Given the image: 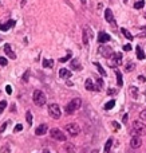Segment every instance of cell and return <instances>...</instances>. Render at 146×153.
<instances>
[{
    "mask_svg": "<svg viewBox=\"0 0 146 153\" xmlns=\"http://www.w3.org/2000/svg\"><path fill=\"white\" fill-rule=\"evenodd\" d=\"M80 106H82V99L80 98H74V99H71L67 105H66V113L67 114H72V113H75L78 109H80Z\"/></svg>",
    "mask_w": 146,
    "mask_h": 153,
    "instance_id": "obj_1",
    "label": "cell"
},
{
    "mask_svg": "<svg viewBox=\"0 0 146 153\" xmlns=\"http://www.w3.org/2000/svg\"><path fill=\"white\" fill-rule=\"evenodd\" d=\"M32 101L36 105V106H43L47 101V98H46V94L40 90H35L34 94H32Z\"/></svg>",
    "mask_w": 146,
    "mask_h": 153,
    "instance_id": "obj_2",
    "label": "cell"
},
{
    "mask_svg": "<svg viewBox=\"0 0 146 153\" xmlns=\"http://www.w3.org/2000/svg\"><path fill=\"white\" fill-rule=\"evenodd\" d=\"M133 133H134V136H143V134H146V125L142 121H134Z\"/></svg>",
    "mask_w": 146,
    "mask_h": 153,
    "instance_id": "obj_3",
    "label": "cell"
},
{
    "mask_svg": "<svg viewBox=\"0 0 146 153\" xmlns=\"http://www.w3.org/2000/svg\"><path fill=\"white\" fill-rule=\"evenodd\" d=\"M48 113H50V116L52 117V118L59 120V118H60V114H62L59 105H58V103H51V105H48Z\"/></svg>",
    "mask_w": 146,
    "mask_h": 153,
    "instance_id": "obj_4",
    "label": "cell"
},
{
    "mask_svg": "<svg viewBox=\"0 0 146 153\" xmlns=\"http://www.w3.org/2000/svg\"><path fill=\"white\" fill-rule=\"evenodd\" d=\"M65 129L67 130V133H68L71 137H75V136H78V134L80 133V128H79V125H78V123H74V122L67 123V125L65 126Z\"/></svg>",
    "mask_w": 146,
    "mask_h": 153,
    "instance_id": "obj_5",
    "label": "cell"
},
{
    "mask_svg": "<svg viewBox=\"0 0 146 153\" xmlns=\"http://www.w3.org/2000/svg\"><path fill=\"white\" fill-rule=\"evenodd\" d=\"M50 134H51V137L54 138V140H56V141H66L65 133H63L60 129H58V128L51 129V130H50Z\"/></svg>",
    "mask_w": 146,
    "mask_h": 153,
    "instance_id": "obj_6",
    "label": "cell"
},
{
    "mask_svg": "<svg viewBox=\"0 0 146 153\" xmlns=\"http://www.w3.org/2000/svg\"><path fill=\"white\" fill-rule=\"evenodd\" d=\"M98 52H99V54H101L102 56H105V58L113 56V50H111V47L105 46V44H102L101 47H99V49H98Z\"/></svg>",
    "mask_w": 146,
    "mask_h": 153,
    "instance_id": "obj_7",
    "label": "cell"
},
{
    "mask_svg": "<svg viewBox=\"0 0 146 153\" xmlns=\"http://www.w3.org/2000/svg\"><path fill=\"white\" fill-rule=\"evenodd\" d=\"M91 36V30L87 26L83 27V32H82V39H83V44L85 46H89V39Z\"/></svg>",
    "mask_w": 146,
    "mask_h": 153,
    "instance_id": "obj_8",
    "label": "cell"
},
{
    "mask_svg": "<svg viewBox=\"0 0 146 153\" xmlns=\"http://www.w3.org/2000/svg\"><path fill=\"white\" fill-rule=\"evenodd\" d=\"M105 19H106L109 23H111V26H113V28H115L117 26H115V20H114V16H113V11L110 9V8H107L106 11H105Z\"/></svg>",
    "mask_w": 146,
    "mask_h": 153,
    "instance_id": "obj_9",
    "label": "cell"
},
{
    "mask_svg": "<svg viewBox=\"0 0 146 153\" xmlns=\"http://www.w3.org/2000/svg\"><path fill=\"white\" fill-rule=\"evenodd\" d=\"M141 145H142L141 137H139V136H133V137H131V140H130V146H131V148L137 149V148H139Z\"/></svg>",
    "mask_w": 146,
    "mask_h": 153,
    "instance_id": "obj_10",
    "label": "cell"
},
{
    "mask_svg": "<svg viewBox=\"0 0 146 153\" xmlns=\"http://www.w3.org/2000/svg\"><path fill=\"white\" fill-rule=\"evenodd\" d=\"M122 63V54H114L111 56V67H117V66H119V64Z\"/></svg>",
    "mask_w": 146,
    "mask_h": 153,
    "instance_id": "obj_11",
    "label": "cell"
},
{
    "mask_svg": "<svg viewBox=\"0 0 146 153\" xmlns=\"http://www.w3.org/2000/svg\"><path fill=\"white\" fill-rule=\"evenodd\" d=\"M110 35L109 34H106V32H99V35H98V42L101 43V44H105V43H107V42H110Z\"/></svg>",
    "mask_w": 146,
    "mask_h": 153,
    "instance_id": "obj_12",
    "label": "cell"
},
{
    "mask_svg": "<svg viewBox=\"0 0 146 153\" xmlns=\"http://www.w3.org/2000/svg\"><path fill=\"white\" fill-rule=\"evenodd\" d=\"M47 130H48L47 125H46V123H42V125H39L36 129H35V134H36V136H43V134L47 133Z\"/></svg>",
    "mask_w": 146,
    "mask_h": 153,
    "instance_id": "obj_13",
    "label": "cell"
},
{
    "mask_svg": "<svg viewBox=\"0 0 146 153\" xmlns=\"http://www.w3.org/2000/svg\"><path fill=\"white\" fill-rule=\"evenodd\" d=\"M4 52H5V55H7L8 58H11V59H16V55H15V52L12 51V49H11V46L7 43V44H4Z\"/></svg>",
    "mask_w": 146,
    "mask_h": 153,
    "instance_id": "obj_14",
    "label": "cell"
},
{
    "mask_svg": "<svg viewBox=\"0 0 146 153\" xmlns=\"http://www.w3.org/2000/svg\"><path fill=\"white\" fill-rule=\"evenodd\" d=\"M85 87H86V90H89V91H98V87L92 83V81L89 78V79H86V82H85Z\"/></svg>",
    "mask_w": 146,
    "mask_h": 153,
    "instance_id": "obj_15",
    "label": "cell"
},
{
    "mask_svg": "<svg viewBox=\"0 0 146 153\" xmlns=\"http://www.w3.org/2000/svg\"><path fill=\"white\" fill-rule=\"evenodd\" d=\"M15 26V20H8L7 23H0V30L3 31H8L11 27Z\"/></svg>",
    "mask_w": 146,
    "mask_h": 153,
    "instance_id": "obj_16",
    "label": "cell"
},
{
    "mask_svg": "<svg viewBox=\"0 0 146 153\" xmlns=\"http://www.w3.org/2000/svg\"><path fill=\"white\" fill-rule=\"evenodd\" d=\"M59 76L63 78V79H68L70 76H71V71L67 70V69H60L59 70Z\"/></svg>",
    "mask_w": 146,
    "mask_h": 153,
    "instance_id": "obj_17",
    "label": "cell"
},
{
    "mask_svg": "<svg viewBox=\"0 0 146 153\" xmlns=\"http://www.w3.org/2000/svg\"><path fill=\"white\" fill-rule=\"evenodd\" d=\"M65 150L67 153H77V148H75L74 144H71V142H66L65 144Z\"/></svg>",
    "mask_w": 146,
    "mask_h": 153,
    "instance_id": "obj_18",
    "label": "cell"
},
{
    "mask_svg": "<svg viewBox=\"0 0 146 153\" xmlns=\"http://www.w3.org/2000/svg\"><path fill=\"white\" fill-rule=\"evenodd\" d=\"M70 67H71L72 70H80L82 69V66H80V63H79L78 59H72L71 63H70Z\"/></svg>",
    "mask_w": 146,
    "mask_h": 153,
    "instance_id": "obj_19",
    "label": "cell"
},
{
    "mask_svg": "<svg viewBox=\"0 0 146 153\" xmlns=\"http://www.w3.org/2000/svg\"><path fill=\"white\" fill-rule=\"evenodd\" d=\"M135 51H137V58L139 61H142V59H145V52H143V50L141 49V46H137V49H135Z\"/></svg>",
    "mask_w": 146,
    "mask_h": 153,
    "instance_id": "obj_20",
    "label": "cell"
},
{
    "mask_svg": "<svg viewBox=\"0 0 146 153\" xmlns=\"http://www.w3.org/2000/svg\"><path fill=\"white\" fill-rule=\"evenodd\" d=\"M115 76H117V83H118V86H122L123 85V79H122V74L119 70L115 69Z\"/></svg>",
    "mask_w": 146,
    "mask_h": 153,
    "instance_id": "obj_21",
    "label": "cell"
},
{
    "mask_svg": "<svg viewBox=\"0 0 146 153\" xmlns=\"http://www.w3.org/2000/svg\"><path fill=\"white\" fill-rule=\"evenodd\" d=\"M111 146H113V138H109L106 141V145H105V153H109L110 149H111Z\"/></svg>",
    "mask_w": 146,
    "mask_h": 153,
    "instance_id": "obj_22",
    "label": "cell"
},
{
    "mask_svg": "<svg viewBox=\"0 0 146 153\" xmlns=\"http://www.w3.org/2000/svg\"><path fill=\"white\" fill-rule=\"evenodd\" d=\"M121 32L123 34V36L126 38V39H129V40H133V35L126 30V28H121Z\"/></svg>",
    "mask_w": 146,
    "mask_h": 153,
    "instance_id": "obj_23",
    "label": "cell"
},
{
    "mask_svg": "<svg viewBox=\"0 0 146 153\" xmlns=\"http://www.w3.org/2000/svg\"><path fill=\"white\" fill-rule=\"evenodd\" d=\"M43 66L47 67V69H52V67H54V61H51V59H44V61H43Z\"/></svg>",
    "mask_w": 146,
    "mask_h": 153,
    "instance_id": "obj_24",
    "label": "cell"
},
{
    "mask_svg": "<svg viewBox=\"0 0 146 153\" xmlns=\"http://www.w3.org/2000/svg\"><path fill=\"white\" fill-rule=\"evenodd\" d=\"M143 5H145V0H138L137 3H134V8L141 9V8H143Z\"/></svg>",
    "mask_w": 146,
    "mask_h": 153,
    "instance_id": "obj_25",
    "label": "cell"
},
{
    "mask_svg": "<svg viewBox=\"0 0 146 153\" xmlns=\"http://www.w3.org/2000/svg\"><path fill=\"white\" fill-rule=\"evenodd\" d=\"M114 106H115V101L111 99V101H109L106 105H105V110H110V109H113Z\"/></svg>",
    "mask_w": 146,
    "mask_h": 153,
    "instance_id": "obj_26",
    "label": "cell"
},
{
    "mask_svg": "<svg viewBox=\"0 0 146 153\" xmlns=\"http://www.w3.org/2000/svg\"><path fill=\"white\" fill-rule=\"evenodd\" d=\"M26 120H27V123L28 125H32V114H31V111H27L26 113Z\"/></svg>",
    "mask_w": 146,
    "mask_h": 153,
    "instance_id": "obj_27",
    "label": "cell"
},
{
    "mask_svg": "<svg viewBox=\"0 0 146 153\" xmlns=\"http://www.w3.org/2000/svg\"><path fill=\"white\" fill-rule=\"evenodd\" d=\"M95 66H97V69H98L99 74H101L102 76H106V71H105V69L101 66V64H99V63H95Z\"/></svg>",
    "mask_w": 146,
    "mask_h": 153,
    "instance_id": "obj_28",
    "label": "cell"
},
{
    "mask_svg": "<svg viewBox=\"0 0 146 153\" xmlns=\"http://www.w3.org/2000/svg\"><path fill=\"white\" fill-rule=\"evenodd\" d=\"M130 94L133 95V98H137V97H138V90H137V87L131 86V89H130Z\"/></svg>",
    "mask_w": 146,
    "mask_h": 153,
    "instance_id": "obj_29",
    "label": "cell"
},
{
    "mask_svg": "<svg viewBox=\"0 0 146 153\" xmlns=\"http://www.w3.org/2000/svg\"><path fill=\"white\" fill-rule=\"evenodd\" d=\"M5 108H7V101H4V99H3V101H0V114L3 113V110Z\"/></svg>",
    "mask_w": 146,
    "mask_h": 153,
    "instance_id": "obj_30",
    "label": "cell"
},
{
    "mask_svg": "<svg viewBox=\"0 0 146 153\" xmlns=\"http://www.w3.org/2000/svg\"><path fill=\"white\" fill-rule=\"evenodd\" d=\"M70 59H71V54H67L66 56L60 58V59H59V62H60V63H65V62H67V61H70Z\"/></svg>",
    "mask_w": 146,
    "mask_h": 153,
    "instance_id": "obj_31",
    "label": "cell"
},
{
    "mask_svg": "<svg viewBox=\"0 0 146 153\" xmlns=\"http://www.w3.org/2000/svg\"><path fill=\"white\" fill-rule=\"evenodd\" d=\"M134 66H135V64H134V63L129 62V63H127V64H126V67H125V70H126V71H131V70L134 69Z\"/></svg>",
    "mask_w": 146,
    "mask_h": 153,
    "instance_id": "obj_32",
    "label": "cell"
},
{
    "mask_svg": "<svg viewBox=\"0 0 146 153\" xmlns=\"http://www.w3.org/2000/svg\"><path fill=\"white\" fill-rule=\"evenodd\" d=\"M7 63H8L7 58H4V56H0V66H7Z\"/></svg>",
    "mask_w": 146,
    "mask_h": 153,
    "instance_id": "obj_33",
    "label": "cell"
},
{
    "mask_svg": "<svg viewBox=\"0 0 146 153\" xmlns=\"http://www.w3.org/2000/svg\"><path fill=\"white\" fill-rule=\"evenodd\" d=\"M28 75H30V71L27 70V71H26L24 74H23V78H22V81H23V82H27V81H28Z\"/></svg>",
    "mask_w": 146,
    "mask_h": 153,
    "instance_id": "obj_34",
    "label": "cell"
},
{
    "mask_svg": "<svg viewBox=\"0 0 146 153\" xmlns=\"http://www.w3.org/2000/svg\"><path fill=\"white\" fill-rule=\"evenodd\" d=\"M139 118H141V120H145V121H146V109H145V110H142L141 113H139Z\"/></svg>",
    "mask_w": 146,
    "mask_h": 153,
    "instance_id": "obj_35",
    "label": "cell"
},
{
    "mask_svg": "<svg viewBox=\"0 0 146 153\" xmlns=\"http://www.w3.org/2000/svg\"><path fill=\"white\" fill-rule=\"evenodd\" d=\"M22 129H23V126L20 125V123H17V125L15 126V129H14V132H20Z\"/></svg>",
    "mask_w": 146,
    "mask_h": 153,
    "instance_id": "obj_36",
    "label": "cell"
},
{
    "mask_svg": "<svg viewBox=\"0 0 146 153\" xmlns=\"http://www.w3.org/2000/svg\"><path fill=\"white\" fill-rule=\"evenodd\" d=\"M5 128H7V122H4V123H3V125H2V126H0V134H2V133H3L4 130H5Z\"/></svg>",
    "mask_w": 146,
    "mask_h": 153,
    "instance_id": "obj_37",
    "label": "cell"
},
{
    "mask_svg": "<svg viewBox=\"0 0 146 153\" xmlns=\"http://www.w3.org/2000/svg\"><path fill=\"white\" fill-rule=\"evenodd\" d=\"M5 93H7V94H11V93H12V89H11V86H9V85L5 86Z\"/></svg>",
    "mask_w": 146,
    "mask_h": 153,
    "instance_id": "obj_38",
    "label": "cell"
},
{
    "mask_svg": "<svg viewBox=\"0 0 146 153\" xmlns=\"http://www.w3.org/2000/svg\"><path fill=\"white\" fill-rule=\"evenodd\" d=\"M131 50V46L130 44H125L123 46V51H130Z\"/></svg>",
    "mask_w": 146,
    "mask_h": 153,
    "instance_id": "obj_39",
    "label": "cell"
},
{
    "mask_svg": "<svg viewBox=\"0 0 146 153\" xmlns=\"http://www.w3.org/2000/svg\"><path fill=\"white\" fill-rule=\"evenodd\" d=\"M113 126L117 129V130H118V129L121 128V125H119V123H117V122H113Z\"/></svg>",
    "mask_w": 146,
    "mask_h": 153,
    "instance_id": "obj_40",
    "label": "cell"
},
{
    "mask_svg": "<svg viewBox=\"0 0 146 153\" xmlns=\"http://www.w3.org/2000/svg\"><path fill=\"white\" fill-rule=\"evenodd\" d=\"M138 79L141 81V82H146V78H145L143 75H139V76H138Z\"/></svg>",
    "mask_w": 146,
    "mask_h": 153,
    "instance_id": "obj_41",
    "label": "cell"
},
{
    "mask_svg": "<svg viewBox=\"0 0 146 153\" xmlns=\"http://www.w3.org/2000/svg\"><path fill=\"white\" fill-rule=\"evenodd\" d=\"M127 117H129L127 114H125V116H123V120H122V121H123V123H126V122H127Z\"/></svg>",
    "mask_w": 146,
    "mask_h": 153,
    "instance_id": "obj_42",
    "label": "cell"
},
{
    "mask_svg": "<svg viewBox=\"0 0 146 153\" xmlns=\"http://www.w3.org/2000/svg\"><path fill=\"white\" fill-rule=\"evenodd\" d=\"M107 93H109V94H114L115 91H114V90H111V89H109V90H107Z\"/></svg>",
    "mask_w": 146,
    "mask_h": 153,
    "instance_id": "obj_43",
    "label": "cell"
},
{
    "mask_svg": "<svg viewBox=\"0 0 146 153\" xmlns=\"http://www.w3.org/2000/svg\"><path fill=\"white\" fill-rule=\"evenodd\" d=\"M90 153H99V150H97V149H94L92 152H90Z\"/></svg>",
    "mask_w": 146,
    "mask_h": 153,
    "instance_id": "obj_44",
    "label": "cell"
},
{
    "mask_svg": "<svg viewBox=\"0 0 146 153\" xmlns=\"http://www.w3.org/2000/svg\"><path fill=\"white\" fill-rule=\"evenodd\" d=\"M80 2H82V4H86V0H80Z\"/></svg>",
    "mask_w": 146,
    "mask_h": 153,
    "instance_id": "obj_45",
    "label": "cell"
},
{
    "mask_svg": "<svg viewBox=\"0 0 146 153\" xmlns=\"http://www.w3.org/2000/svg\"><path fill=\"white\" fill-rule=\"evenodd\" d=\"M43 153H51V152H50V150H44Z\"/></svg>",
    "mask_w": 146,
    "mask_h": 153,
    "instance_id": "obj_46",
    "label": "cell"
},
{
    "mask_svg": "<svg viewBox=\"0 0 146 153\" xmlns=\"http://www.w3.org/2000/svg\"><path fill=\"white\" fill-rule=\"evenodd\" d=\"M123 2H125V3H127V0H123Z\"/></svg>",
    "mask_w": 146,
    "mask_h": 153,
    "instance_id": "obj_47",
    "label": "cell"
},
{
    "mask_svg": "<svg viewBox=\"0 0 146 153\" xmlns=\"http://www.w3.org/2000/svg\"><path fill=\"white\" fill-rule=\"evenodd\" d=\"M143 31H146V27H145V28H143Z\"/></svg>",
    "mask_w": 146,
    "mask_h": 153,
    "instance_id": "obj_48",
    "label": "cell"
},
{
    "mask_svg": "<svg viewBox=\"0 0 146 153\" xmlns=\"http://www.w3.org/2000/svg\"><path fill=\"white\" fill-rule=\"evenodd\" d=\"M145 17H146V15H145Z\"/></svg>",
    "mask_w": 146,
    "mask_h": 153,
    "instance_id": "obj_49",
    "label": "cell"
}]
</instances>
